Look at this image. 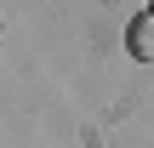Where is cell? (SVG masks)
<instances>
[{"instance_id":"obj_1","label":"cell","mask_w":154,"mask_h":148,"mask_svg":"<svg viewBox=\"0 0 154 148\" xmlns=\"http://www.w3.org/2000/svg\"><path fill=\"white\" fill-rule=\"evenodd\" d=\"M126 46H131L137 63H154V11H143V17L126 23Z\"/></svg>"},{"instance_id":"obj_2","label":"cell","mask_w":154,"mask_h":148,"mask_svg":"<svg viewBox=\"0 0 154 148\" xmlns=\"http://www.w3.org/2000/svg\"><path fill=\"white\" fill-rule=\"evenodd\" d=\"M149 11H154V6H149Z\"/></svg>"}]
</instances>
